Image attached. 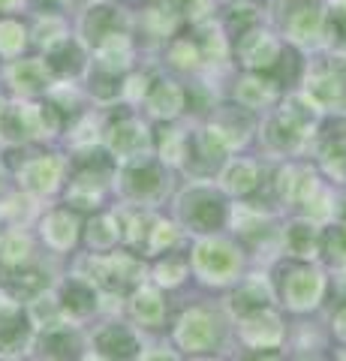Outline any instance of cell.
Instances as JSON below:
<instances>
[{
  "label": "cell",
  "mask_w": 346,
  "mask_h": 361,
  "mask_svg": "<svg viewBox=\"0 0 346 361\" xmlns=\"http://www.w3.org/2000/svg\"><path fill=\"white\" fill-rule=\"evenodd\" d=\"M307 99L316 109H346V58H331L326 66L314 70L307 82Z\"/></svg>",
  "instance_id": "obj_1"
},
{
  "label": "cell",
  "mask_w": 346,
  "mask_h": 361,
  "mask_svg": "<svg viewBox=\"0 0 346 361\" xmlns=\"http://www.w3.org/2000/svg\"><path fill=\"white\" fill-rule=\"evenodd\" d=\"M178 211H181V220L196 232H211V229H217V226H223V220H226V202L208 187L187 190V193L181 196Z\"/></svg>",
  "instance_id": "obj_2"
},
{
  "label": "cell",
  "mask_w": 346,
  "mask_h": 361,
  "mask_svg": "<svg viewBox=\"0 0 346 361\" xmlns=\"http://www.w3.org/2000/svg\"><path fill=\"white\" fill-rule=\"evenodd\" d=\"M193 265L205 280H214V283H226L238 274L241 268V256L235 247L223 244V241H202L193 253Z\"/></svg>",
  "instance_id": "obj_3"
},
{
  "label": "cell",
  "mask_w": 346,
  "mask_h": 361,
  "mask_svg": "<svg viewBox=\"0 0 346 361\" xmlns=\"http://www.w3.org/2000/svg\"><path fill=\"white\" fill-rule=\"evenodd\" d=\"M326 280L316 268L310 265H289L286 268V280L280 286V295L292 310H310L314 304L322 298Z\"/></svg>",
  "instance_id": "obj_4"
},
{
  "label": "cell",
  "mask_w": 346,
  "mask_h": 361,
  "mask_svg": "<svg viewBox=\"0 0 346 361\" xmlns=\"http://www.w3.org/2000/svg\"><path fill=\"white\" fill-rule=\"evenodd\" d=\"M91 283L103 286L109 292H124L127 286H132L142 274V265L132 259L130 253H115L106 259H91Z\"/></svg>",
  "instance_id": "obj_5"
},
{
  "label": "cell",
  "mask_w": 346,
  "mask_h": 361,
  "mask_svg": "<svg viewBox=\"0 0 346 361\" xmlns=\"http://www.w3.org/2000/svg\"><path fill=\"white\" fill-rule=\"evenodd\" d=\"M229 151V145L220 139V135L214 130H202V133H196L193 139H187V166H193V172L199 175H208V172H214V169L223 163V157H226Z\"/></svg>",
  "instance_id": "obj_6"
},
{
  "label": "cell",
  "mask_w": 346,
  "mask_h": 361,
  "mask_svg": "<svg viewBox=\"0 0 346 361\" xmlns=\"http://www.w3.org/2000/svg\"><path fill=\"white\" fill-rule=\"evenodd\" d=\"M178 343L190 353H205L217 343V322L208 310H190L178 325Z\"/></svg>",
  "instance_id": "obj_7"
},
{
  "label": "cell",
  "mask_w": 346,
  "mask_h": 361,
  "mask_svg": "<svg viewBox=\"0 0 346 361\" xmlns=\"http://www.w3.org/2000/svg\"><path fill=\"white\" fill-rule=\"evenodd\" d=\"M283 27L289 37L310 42L326 30V13H322L316 4H310V0H295V4L289 6V13L283 16Z\"/></svg>",
  "instance_id": "obj_8"
},
{
  "label": "cell",
  "mask_w": 346,
  "mask_h": 361,
  "mask_svg": "<svg viewBox=\"0 0 346 361\" xmlns=\"http://www.w3.org/2000/svg\"><path fill=\"white\" fill-rule=\"evenodd\" d=\"M97 353L106 361H136L139 358V341L127 325L111 322L97 334Z\"/></svg>",
  "instance_id": "obj_9"
},
{
  "label": "cell",
  "mask_w": 346,
  "mask_h": 361,
  "mask_svg": "<svg viewBox=\"0 0 346 361\" xmlns=\"http://www.w3.org/2000/svg\"><path fill=\"white\" fill-rule=\"evenodd\" d=\"M163 187H166L163 169H160L157 163L142 160V157H139L136 163L124 169V190H127L130 196L148 202V199H154V196H160Z\"/></svg>",
  "instance_id": "obj_10"
},
{
  "label": "cell",
  "mask_w": 346,
  "mask_h": 361,
  "mask_svg": "<svg viewBox=\"0 0 346 361\" xmlns=\"http://www.w3.org/2000/svg\"><path fill=\"white\" fill-rule=\"evenodd\" d=\"M30 343V316L13 304L0 307V355H18Z\"/></svg>",
  "instance_id": "obj_11"
},
{
  "label": "cell",
  "mask_w": 346,
  "mask_h": 361,
  "mask_svg": "<svg viewBox=\"0 0 346 361\" xmlns=\"http://www.w3.org/2000/svg\"><path fill=\"white\" fill-rule=\"evenodd\" d=\"M109 148L121 160H139L151 148V135L136 121H121L118 127L109 130Z\"/></svg>",
  "instance_id": "obj_12"
},
{
  "label": "cell",
  "mask_w": 346,
  "mask_h": 361,
  "mask_svg": "<svg viewBox=\"0 0 346 361\" xmlns=\"http://www.w3.org/2000/svg\"><path fill=\"white\" fill-rule=\"evenodd\" d=\"M39 355L42 361H75L82 355V341L73 329L54 322L39 337Z\"/></svg>",
  "instance_id": "obj_13"
},
{
  "label": "cell",
  "mask_w": 346,
  "mask_h": 361,
  "mask_svg": "<svg viewBox=\"0 0 346 361\" xmlns=\"http://www.w3.org/2000/svg\"><path fill=\"white\" fill-rule=\"evenodd\" d=\"M241 337L247 341L250 346H259V349H268V346H277L283 337V329H280V319L268 310H256V313H247L241 322Z\"/></svg>",
  "instance_id": "obj_14"
},
{
  "label": "cell",
  "mask_w": 346,
  "mask_h": 361,
  "mask_svg": "<svg viewBox=\"0 0 346 361\" xmlns=\"http://www.w3.org/2000/svg\"><path fill=\"white\" fill-rule=\"evenodd\" d=\"M238 51L250 70H271L277 54H280V45L262 30H250L238 39Z\"/></svg>",
  "instance_id": "obj_15"
},
{
  "label": "cell",
  "mask_w": 346,
  "mask_h": 361,
  "mask_svg": "<svg viewBox=\"0 0 346 361\" xmlns=\"http://www.w3.org/2000/svg\"><path fill=\"white\" fill-rule=\"evenodd\" d=\"M0 133L9 142H25L30 135H39L37 106H6L0 109Z\"/></svg>",
  "instance_id": "obj_16"
},
{
  "label": "cell",
  "mask_w": 346,
  "mask_h": 361,
  "mask_svg": "<svg viewBox=\"0 0 346 361\" xmlns=\"http://www.w3.org/2000/svg\"><path fill=\"white\" fill-rule=\"evenodd\" d=\"M61 169H63V163L58 157H37V160L21 166L18 175L25 180V187L33 190V193H51L61 180Z\"/></svg>",
  "instance_id": "obj_17"
},
{
  "label": "cell",
  "mask_w": 346,
  "mask_h": 361,
  "mask_svg": "<svg viewBox=\"0 0 346 361\" xmlns=\"http://www.w3.org/2000/svg\"><path fill=\"white\" fill-rule=\"evenodd\" d=\"M121 25H124V18H121V13L115 6H94L82 21V33H85L87 42L99 45V42H106L109 37L121 33Z\"/></svg>",
  "instance_id": "obj_18"
},
{
  "label": "cell",
  "mask_w": 346,
  "mask_h": 361,
  "mask_svg": "<svg viewBox=\"0 0 346 361\" xmlns=\"http://www.w3.org/2000/svg\"><path fill=\"white\" fill-rule=\"evenodd\" d=\"M61 310L73 316H87L97 310V289L87 280H66L61 289Z\"/></svg>",
  "instance_id": "obj_19"
},
{
  "label": "cell",
  "mask_w": 346,
  "mask_h": 361,
  "mask_svg": "<svg viewBox=\"0 0 346 361\" xmlns=\"http://www.w3.org/2000/svg\"><path fill=\"white\" fill-rule=\"evenodd\" d=\"M4 286H6V292L13 295L16 301H21V298H39L42 292L49 289V274L46 271H39V268H27V271H16L13 277H6L4 280Z\"/></svg>",
  "instance_id": "obj_20"
},
{
  "label": "cell",
  "mask_w": 346,
  "mask_h": 361,
  "mask_svg": "<svg viewBox=\"0 0 346 361\" xmlns=\"http://www.w3.org/2000/svg\"><path fill=\"white\" fill-rule=\"evenodd\" d=\"M85 66V54L82 45L73 39H61L49 49V70L61 73V75H75Z\"/></svg>",
  "instance_id": "obj_21"
},
{
  "label": "cell",
  "mask_w": 346,
  "mask_h": 361,
  "mask_svg": "<svg viewBox=\"0 0 346 361\" xmlns=\"http://www.w3.org/2000/svg\"><path fill=\"white\" fill-rule=\"evenodd\" d=\"M319 244H322V238H319V232H316L314 223L298 220V223H292V226L286 229V247H289V253L298 256V259L316 256Z\"/></svg>",
  "instance_id": "obj_22"
},
{
  "label": "cell",
  "mask_w": 346,
  "mask_h": 361,
  "mask_svg": "<svg viewBox=\"0 0 346 361\" xmlns=\"http://www.w3.org/2000/svg\"><path fill=\"white\" fill-rule=\"evenodd\" d=\"M42 235L51 247L58 250H66L73 241H75V217L70 211H51L46 223H42Z\"/></svg>",
  "instance_id": "obj_23"
},
{
  "label": "cell",
  "mask_w": 346,
  "mask_h": 361,
  "mask_svg": "<svg viewBox=\"0 0 346 361\" xmlns=\"http://www.w3.org/2000/svg\"><path fill=\"white\" fill-rule=\"evenodd\" d=\"M148 106L157 118H175L184 106V90L178 85H172V82H160L148 94Z\"/></svg>",
  "instance_id": "obj_24"
},
{
  "label": "cell",
  "mask_w": 346,
  "mask_h": 361,
  "mask_svg": "<svg viewBox=\"0 0 346 361\" xmlns=\"http://www.w3.org/2000/svg\"><path fill=\"white\" fill-rule=\"evenodd\" d=\"M9 75H13V85L25 94H37V90L49 87V70L39 61H18Z\"/></svg>",
  "instance_id": "obj_25"
},
{
  "label": "cell",
  "mask_w": 346,
  "mask_h": 361,
  "mask_svg": "<svg viewBox=\"0 0 346 361\" xmlns=\"http://www.w3.org/2000/svg\"><path fill=\"white\" fill-rule=\"evenodd\" d=\"M97 51H99V66H103V70H111V73L124 70V66L130 63V58H132L130 39L124 37V33H115V37H109L106 42H99Z\"/></svg>",
  "instance_id": "obj_26"
},
{
  "label": "cell",
  "mask_w": 346,
  "mask_h": 361,
  "mask_svg": "<svg viewBox=\"0 0 346 361\" xmlns=\"http://www.w3.org/2000/svg\"><path fill=\"white\" fill-rule=\"evenodd\" d=\"M132 313L142 325H160L163 322V313H166V304L154 289H139L136 298H132Z\"/></svg>",
  "instance_id": "obj_27"
},
{
  "label": "cell",
  "mask_w": 346,
  "mask_h": 361,
  "mask_svg": "<svg viewBox=\"0 0 346 361\" xmlns=\"http://www.w3.org/2000/svg\"><path fill=\"white\" fill-rule=\"evenodd\" d=\"M121 238V223L111 217V214H97L87 226V244L97 247V250H106Z\"/></svg>",
  "instance_id": "obj_28"
},
{
  "label": "cell",
  "mask_w": 346,
  "mask_h": 361,
  "mask_svg": "<svg viewBox=\"0 0 346 361\" xmlns=\"http://www.w3.org/2000/svg\"><path fill=\"white\" fill-rule=\"evenodd\" d=\"M271 94H274V87H271V82H265L262 75H247V78H244V82L238 85V90H235L238 103H241L244 109H256V106L268 103V99H271Z\"/></svg>",
  "instance_id": "obj_29"
},
{
  "label": "cell",
  "mask_w": 346,
  "mask_h": 361,
  "mask_svg": "<svg viewBox=\"0 0 346 361\" xmlns=\"http://www.w3.org/2000/svg\"><path fill=\"white\" fill-rule=\"evenodd\" d=\"M268 304V292L262 289L259 280H250V283H244L235 295H232V307H235L241 316L247 313H256V310H265Z\"/></svg>",
  "instance_id": "obj_30"
},
{
  "label": "cell",
  "mask_w": 346,
  "mask_h": 361,
  "mask_svg": "<svg viewBox=\"0 0 346 361\" xmlns=\"http://www.w3.org/2000/svg\"><path fill=\"white\" fill-rule=\"evenodd\" d=\"M27 259H30V241L21 232H13V235H4V238H0V262L4 265L21 268Z\"/></svg>",
  "instance_id": "obj_31"
},
{
  "label": "cell",
  "mask_w": 346,
  "mask_h": 361,
  "mask_svg": "<svg viewBox=\"0 0 346 361\" xmlns=\"http://www.w3.org/2000/svg\"><path fill=\"white\" fill-rule=\"evenodd\" d=\"M223 180H226V190L229 193H250V190H256V166L253 163H232L226 169V175H223Z\"/></svg>",
  "instance_id": "obj_32"
},
{
  "label": "cell",
  "mask_w": 346,
  "mask_h": 361,
  "mask_svg": "<svg viewBox=\"0 0 346 361\" xmlns=\"http://www.w3.org/2000/svg\"><path fill=\"white\" fill-rule=\"evenodd\" d=\"M322 250L328 253L331 262H338L346 268V223L328 226V232L322 235Z\"/></svg>",
  "instance_id": "obj_33"
},
{
  "label": "cell",
  "mask_w": 346,
  "mask_h": 361,
  "mask_svg": "<svg viewBox=\"0 0 346 361\" xmlns=\"http://www.w3.org/2000/svg\"><path fill=\"white\" fill-rule=\"evenodd\" d=\"M91 90H94V97H99V99H115L121 90H124V85H121V78H118V73H111V70H99L91 75Z\"/></svg>",
  "instance_id": "obj_34"
},
{
  "label": "cell",
  "mask_w": 346,
  "mask_h": 361,
  "mask_svg": "<svg viewBox=\"0 0 346 361\" xmlns=\"http://www.w3.org/2000/svg\"><path fill=\"white\" fill-rule=\"evenodd\" d=\"M157 280L166 286H175V283H181L184 274H187V259L184 256H175V253H166V259L157 265Z\"/></svg>",
  "instance_id": "obj_35"
},
{
  "label": "cell",
  "mask_w": 346,
  "mask_h": 361,
  "mask_svg": "<svg viewBox=\"0 0 346 361\" xmlns=\"http://www.w3.org/2000/svg\"><path fill=\"white\" fill-rule=\"evenodd\" d=\"M25 45V27L18 21H0V54H16Z\"/></svg>",
  "instance_id": "obj_36"
},
{
  "label": "cell",
  "mask_w": 346,
  "mask_h": 361,
  "mask_svg": "<svg viewBox=\"0 0 346 361\" xmlns=\"http://www.w3.org/2000/svg\"><path fill=\"white\" fill-rule=\"evenodd\" d=\"M169 58H172L178 66H184V70H190V66H196L199 61H202V51H199L196 39H178V42H172Z\"/></svg>",
  "instance_id": "obj_37"
},
{
  "label": "cell",
  "mask_w": 346,
  "mask_h": 361,
  "mask_svg": "<svg viewBox=\"0 0 346 361\" xmlns=\"http://www.w3.org/2000/svg\"><path fill=\"white\" fill-rule=\"evenodd\" d=\"M184 148H187V139L181 130H163L160 135V151H163V160L169 163H178L184 157Z\"/></svg>",
  "instance_id": "obj_38"
},
{
  "label": "cell",
  "mask_w": 346,
  "mask_h": 361,
  "mask_svg": "<svg viewBox=\"0 0 346 361\" xmlns=\"http://www.w3.org/2000/svg\"><path fill=\"white\" fill-rule=\"evenodd\" d=\"M154 223H157V220H154L151 217V214H132V220H130V226H127V238L132 241V244H139V241H144V244H148L151 241V229H154Z\"/></svg>",
  "instance_id": "obj_39"
},
{
  "label": "cell",
  "mask_w": 346,
  "mask_h": 361,
  "mask_svg": "<svg viewBox=\"0 0 346 361\" xmlns=\"http://www.w3.org/2000/svg\"><path fill=\"white\" fill-rule=\"evenodd\" d=\"M178 241V232H175V226L169 223H154V229H151V241H148V250L151 253H160L163 247H172Z\"/></svg>",
  "instance_id": "obj_40"
},
{
  "label": "cell",
  "mask_w": 346,
  "mask_h": 361,
  "mask_svg": "<svg viewBox=\"0 0 346 361\" xmlns=\"http://www.w3.org/2000/svg\"><path fill=\"white\" fill-rule=\"evenodd\" d=\"M172 13H196V9H205L208 0H166Z\"/></svg>",
  "instance_id": "obj_41"
},
{
  "label": "cell",
  "mask_w": 346,
  "mask_h": 361,
  "mask_svg": "<svg viewBox=\"0 0 346 361\" xmlns=\"http://www.w3.org/2000/svg\"><path fill=\"white\" fill-rule=\"evenodd\" d=\"M127 94H130L132 99H139V94H142V97L148 94V75H136V78H130Z\"/></svg>",
  "instance_id": "obj_42"
},
{
  "label": "cell",
  "mask_w": 346,
  "mask_h": 361,
  "mask_svg": "<svg viewBox=\"0 0 346 361\" xmlns=\"http://www.w3.org/2000/svg\"><path fill=\"white\" fill-rule=\"evenodd\" d=\"M142 361H175V355L169 353H163V349H154V353H144Z\"/></svg>",
  "instance_id": "obj_43"
},
{
  "label": "cell",
  "mask_w": 346,
  "mask_h": 361,
  "mask_svg": "<svg viewBox=\"0 0 346 361\" xmlns=\"http://www.w3.org/2000/svg\"><path fill=\"white\" fill-rule=\"evenodd\" d=\"M241 361H280V355H277V353H262V349H259V353H253V355L241 358Z\"/></svg>",
  "instance_id": "obj_44"
},
{
  "label": "cell",
  "mask_w": 346,
  "mask_h": 361,
  "mask_svg": "<svg viewBox=\"0 0 346 361\" xmlns=\"http://www.w3.org/2000/svg\"><path fill=\"white\" fill-rule=\"evenodd\" d=\"M334 329H338V334H340L343 341H346V307L338 313V319H334Z\"/></svg>",
  "instance_id": "obj_45"
},
{
  "label": "cell",
  "mask_w": 346,
  "mask_h": 361,
  "mask_svg": "<svg viewBox=\"0 0 346 361\" xmlns=\"http://www.w3.org/2000/svg\"><path fill=\"white\" fill-rule=\"evenodd\" d=\"M338 292H340V295L346 298V271H343V274L338 277Z\"/></svg>",
  "instance_id": "obj_46"
},
{
  "label": "cell",
  "mask_w": 346,
  "mask_h": 361,
  "mask_svg": "<svg viewBox=\"0 0 346 361\" xmlns=\"http://www.w3.org/2000/svg\"><path fill=\"white\" fill-rule=\"evenodd\" d=\"M9 6H16V0H0V13H4V9H9Z\"/></svg>",
  "instance_id": "obj_47"
},
{
  "label": "cell",
  "mask_w": 346,
  "mask_h": 361,
  "mask_svg": "<svg viewBox=\"0 0 346 361\" xmlns=\"http://www.w3.org/2000/svg\"><path fill=\"white\" fill-rule=\"evenodd\" d=\"M338 361H346V353H340V358H338Z\"/></svg>",
  "instance_id": "obj_48"
},
{
  "label": "cell",
  "mask_w": 346,
  "mask_h": 361,
  "mask_svg": "<svg viewBox=\"0 0 346 361\" xmlns=\"http://www.w3.org/2000/svg\"><path fill=\"white\" fill-rule=\"evenodd\" d=\"M340 214H343V220H346V205H343V211H340Z\"/></svg>",
  "instance_id": "obj_49"
},
{
  "label": "cell",
  "mask_w": 346,
  "mask_h": 361,
  "mask_svg": "<svg viewBox=\"0 0 346 361\" xmlns=\"http://www.w3.org/2000/svg\"><path fill=\"white\" fill-rule=\"evenodd\" d=\"M51 4H63V0H51Z\"/></svg>",
  "instance_id": "obj_50"
}]
</instances>
